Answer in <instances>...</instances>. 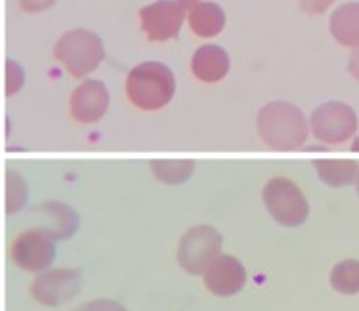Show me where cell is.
I'll return each instance as SVG.
<instances>
[{"label":"cell","mask_w":359,"mask_h":311,"mask_svg":"<svg viewBox=\"0 0 359 311\" xmlns=\"http://www.w3.org/2000/svg\"><path fill=\"white\" fill-rule=\"evenodd\" d=\"M25 83V73L15 62H6V96H14Z\"/></svg>","instance_id":"obj_13"},{"label":"cell","mask_w":359,"mask_h":311,"mask_svg":"<svg viewBox=\"0 0 359 311\" xmlns=\"http://www.w3.org/2000/svg\"><path fill=\"white\" fill-rule=\"evenodd\" d=\"M358 130V115L342 102H327L313 111L311 132L325 144H344Z\"/></svg>","instance_id":"obj_4"},{"label":"cell","mask_w":359,"mask_h":311,"mask_svg":"<svg viewBox=\"0 0 359 311\" xmlns=\"http://www.w3.org/2000/svg\"><path fill=\"white\" fill-rule=\"evenodd\" d=\"M298 2H300V8L304 10L306 14L319 15L325 14L334 0H298Z\"/></svg>","instance_id":"obj_14"},{"label":"cell","mask_w":359,"mask_h":311,"mask_svg":"<svg viewBox=\"0 0 359 311\" xmlns=\"http://www.w3.org/2000/svg\"><path fill=\"white\" fill-rule=\"evenodd\" d=\"M358 191H359V176H358Z\"/></svg>","instance_id":"obj_19"},{"label":"cell","mask_w":359,"mask_h":311,"mask_svg":"<svg viewBox=\"0 0 359 311\" xmlns=\"http://www.w3.org/2000/svg\"><path fill=\"white\" fill-rule=\"evenodd\" d=\"M184 10L174 0H157L140 10V25L147 41L166 42L176 39L184 21Z\"/></svg>","instance_id":"obj_5"},{"label":"cell","mask_w":359,"mask_h":311,"mask_svg":"<svg viewBox=\"0 0 359 311\" xmlns=\"http://www.w3.org/2000/svg\"><path fill=\"white\" fill-rule=\"evenodd\" d=\"M54 55L69 71L71 76L83 78L97 69V65L104 62L105 52L100 36L84 29H76L55 42Z\"/></svg>","instance_id":"obj_3"},{"label":"cell","mask_w":359,"mask_h":311,"mask_svg":"<svg viewBox=\"0 0 359 311\" xmlns=\"http://www.w3.org/2000/svg\"><path fill=\"white\" fill-rule=\"evenodd\" d=\"M178 4L182 6V10L186 12V10H194L197 4H201L199 0H178Z\"/></svg>","instance_id":"obj_17"},{"label":"cell","mask_w":359,"mask_h":311,"mask_svg":"<svg viewBox=\"0 0 359 311\" xmlns=\"http://www.w3.org/2000/svg\"><path fill=\"white\" fill-rule=\"evenodd\" d=\"M109 107V94L104 83L86 81L71 96V117L81 125H92L104 117Z\"/></svg>","instance_id":"obj_6"},{"label":"cell","mask_w":359,"mask_h":311,"mask_svg":"<svg viewBox=\"0 0 359 311\" xmlns=\"http://www.w3.org/2000/svg\"><path fill=\"white\" fill-rule=\"evenodd\" d=\"M332 284L342 292H358L359 291V262L340 263L337 270L332 271Z\"/></svg>","instance_id":"obj_11"},{"label":"cell","mask_w":359,"mask_h":311,"mask_svg":"<svg viewBox=\"0 0 359 311\" xmlns=\"http://www.w3.org/2000/svg\"><path fill=\"white\" fill-rule=\"evenodd\" d=\"M126 97L142 111H159L170 104L176 90L172 71L159 62L136 65L126 76Z\"/></svg>","instance_id":"obj_1"},{"label":"cell","mask_w":359,"mask_h":311,"mask_svg":"<svg viewBox=\"0 0 359 311\" xmlns=\"http://www.w3.org/2000/svg\"><path fill=\"white\" fill-rule=\"evenodd\" d=\"M187 21L195 35L208 39V36L220 35L226 25V14L215 2H201L189 12Z\"/></svg>","instance_id":"obj_9"},{"label":"cell","mask_w":359,"mask_h":311,"mask_svg":"<svg viewBox=\"0 0 359 311\" xmlns=\"http://www.w3.org/2000/svg\"><path fill=\"white\" fill-rule=\"evenodd\" d=\"M55 0H20L21 10L25 12H42L46 8L54 6Z\"/></svg>","instance_id":"obj_15"},{"label":"cell","mask_w":359,"mask_h":311,"mask_svg":"<svg viewBox=\"0 0 359 311\" xmlns=\"http://www.w3.org/2000/svg\"><path fill=\"white\" fill-rule=\"evenodd\" d=\"M260 138L273 149L292 151L306 141L308 126L302 111L287 102L266 105L256 118Z\"/></svg>","instance_id":"obj_2"},{"label":"cell","mask_w":359,"mask_h":311,"mask_svg":"<svg viewBox=\"0 0 359 311\" xmlns=\"http://www.w3.org/2000/svg\"><path fill=\"white\" fill-rule=\"evenodd\" d=\"M316 168L319 176L334 187L346 186L359 176V166L353 160H319Z\"/></svg>","instance_id":"obj_10"},{"label":"cell","mask_w":359,"mask_h":311,"mask_svg":"<svg viewBox=\"0 0 359 311\" xmlns=\"http://www.w3.org/2000/svg\"><path fill=\"white\" fill-rule=\"evenodd\" d=\"M331 35L346 48H359V2H346L331 15Z\"/></svg>","instance_id":"obj_8"},{"label":"cell","mask_w":359,"mask_h":311,"mask_svg":"<svg viewBox=\"0 0 359 311\" xmlns=\"http://www.w3.org/2000/svg\"><path fill=\"white\" fill-rule=\"evenodd\" d=\"M348 71H350V75L359 81V48L353 50V54L350 55V62H348Z\"/></svg>","instance_id":"obj_16"},{"label":"cell","mask_w":359,"mask_h":311,"mask_svg":"<svg viewBox=\"0 0 359 311\" xmlns=\"http://www.w3.org/2000/svg\"><path fill=\"white\" fill-rule=\"evenodd\" d=\"M151 168L155 170V174L159 176L161 180L170 181V184H176V181L186 180L187 176L194 170V163H176V160H157L153 163Z\"/></svg>","instance_id":"obj_12"},{"label":"cell","mask_w":359,"mask_h":311,"mask_svg":"<svg viewBox=\"0 0 359 311\" xmlns=\"http://www.w3.org/2000/svg\"><path fill=\"white\" fill-rule=\"evenodd\" d=\"M191 71L203 83H218L229 71V57L226 50L216 44H207L191 57Z\"/></svg>","instance_id":"obj_7"},{"label":"cell","mask_w":359,"mask_h":311,"mask_svg":"<svg viewBox=\"0 0 359 311\" xmlns=\"http://www.w3.org/2000/svg\"><path fill=\"white\" fill-rule=\"evenodd\" d=\"M352 151H355V153H359V136L355 139H353L352 141Z\"/></svg>","instance_id":"obj_18"}]
</instances>
